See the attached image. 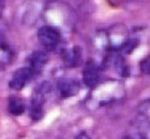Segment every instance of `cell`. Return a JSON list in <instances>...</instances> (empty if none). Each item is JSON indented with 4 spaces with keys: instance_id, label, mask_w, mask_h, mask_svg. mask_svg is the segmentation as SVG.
<instances>
[{
    "instance_id": "30bf717a",
    "label": "cell",
    "mask_w": 150,
    "mask_h": 139,
    "mask_svg": "<svg viewBox=\"0 0 150 139\" xmlns=\"http://www.w3.org/2000/svg\"><path fill=\"white\" fill-rule=\"evenodd\" d=\"M8 111L13 116H21L26 111V104L20 97H11L8 100Z\"/></svg>"
},
{
    "instance_id": "3957f363",
    "label": "cell",
    "mask_w": 150,
    "mask_h": 139,
    "mask_svg": "<svg viewBox=\"0 0 150 139\" xmlns=\"http://www.w3.org/2000/svg\"><path fill=\"white\" fill-rule=\"evenodd\" d=\"M35 75L29 67L21 68L13 73L8 85L13 90H22L30 82V80Z\"/></svg>"
},
{
    "instance_id": "9c48e42d",
    "label": "cell",
    "mask_w": 150,
    "mask_h": 139,
    "mask_svg": "<svg viewBox=\"0 0 150 139\" xmlns=\"http://www.w3.org/2000/svg\"><path fill=\"white\" fill-rule=\"evenodd\" d=\"M47 55L43 51H35L32 53L30 57V66L29 68L32 70L34 75H37L43 70L44 66L47 62Z\"/></svg>"
},
{
    "instance_id": "4fadbf2b",
    "label": "cell",
    "mask_w": 150,
    "mask_h": 139,
    "mask_svg": "<svg viewBox=\"0 0 150 139\" xmlns=\"http://www.w3.org/2000/svg\"><path fill=\"white\" fill-rule=\"evenodd\" d=\"M1 12H2V4L0 3V16H1Z\"/></svg>"
},
{
    "instance_id": "6da1fadb",
    "label": "cell",
    "mask_w": 150,
    "mask_h": 139,
    "mask_svg": "<svg viewBox=\"0 0 150 139\" xmlns=\"http://www.w3.org/2000/svg\"><path fill=\"white\" fill-rule=\"evenodd\" d=\"M127 139H150V100L139 105Z\"/></svg>"
},
{
    "instance_id": "7c38bea8",
    "label": "cell",
    "mask_w": 150,
    "mask_h": 139,
    "mask_svg": "<svg viewBox=\"0 0 150 139\" xmlns=\"http://www.w3.org/2000/svg\"><path fill=\"white\" fill-rule=\"evenodd\" d=\"M75 139H91V137L89 136V134L87 132L83 131V132H80L77 136H76Z\"/></svg>"
},
{
    "instance_id": "52a82bcc",
    "label": "cell",
    "mask_w": 150,
    "mask_h": 139,
    "mask_svg": "<svg viewBox=\"0 0 150 139\" xmlns=\"http://www.w3.org/2000/svg\"><path fill=\"white\" fill-rule=\"evenodd\" d=\"M61 57L67 67H77L81 64L82 53L81 49L78 46H75L71 49H63L61 51Z\"/></svg>"
},
{
    "instance_id": "8fae6325",
    "label": "cell",
    "mask_w": 150,
    "mask_h": 139,
    "mask_svg": "<svg viewBox=\"0 0 150 139\" xmlns=\"http://www.w3.org/2000/svg\"><path fill=\"white\" fill-rule=\"evenodd\" d=\"M140 71L142 72V74H144V75L150 76V54L147 55L144 60H141Z\"/></svg>"
},
{
    "instance_id": "8992f818",
    "label": "cell",
    "mask_w": 150,
    "mask_h": 139,
    "mask_svg": "<svg viewBox=\"0 0 150 139\" xmlns=\"http://www.w3.org/2000/svg\"><path fill=\"white\" fill-rule=\"evenodd\" d=\"M14 57V50L2 33H0V66L10 65Z\"/></svg>"
},
{
    "instance_id": "277c9868",
    "label": "cell",
    "mask_w": 150,
    "mask_h": 139,
    "mask_svg": "<svg viewBox=\"0 0 150 139\" xmlns=\"http://www.w3.org/2000/svg\"><path fill=\"white\" fill-rule=\"evenodd\" d=\"M101 69L94 60H89L85 65L83 71V81L86 86L93 88L98 84L100 80Z\"/></svg>"
},
{
    "instance_id": "7a4b0ae2",
    "label": "cell",
    "mask_w": 150,
    "mask_h": 139,
    "mask_svg": "<svg viewBox=\"0 0 150 139\" xmlns=\"http://www.w3.org/2000/svg\"><path fill=\"white\" fill-rule=\"evenodd\" d=\"M60 32L57 28L52 26H43L38 31V40L46 49L53 50L60 43Z\"/></svg>"
},
{
    "instance_id": "5b68a950",
    "label": "cell",
    "mask_w": 150,
    "mask_h": 139,
    "mask_svg": "<svg viewBox=\"0 0 150 139\" xmlns=\"http://www.w3.org/2000/svg\"><path fill=\"white\" fill-rule=\"evenodd\" d=\"M57 89L61 97H71L75 96L80 91V83L77 80L62 78L57 82Z\"/></svg>"
},
{
    "instance_id": "ba28073f",
    "label": "cell",
    "mask_w": 150,
    "mask_h": 139,
    "mask_svg": "<svg viewBox=\"0 0 150 139\" xmlns=\"http://www.w3.org/2000/svg\"><path fill=\"white\" fill-rule=\"evenodd\" d=\"M43 105H44V95L42 92H37L33 96L30 109V116L32 120L38 121L42 118L43 113Z\"/></svg>"
}]
</instances>
